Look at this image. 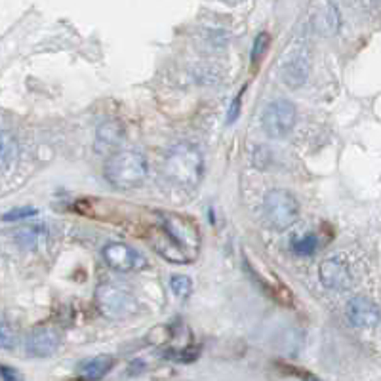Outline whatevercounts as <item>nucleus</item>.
<instances>
[{
    "label": "nucleus",
    "instance_id": "nucleus-9",
    "mask_svg": "<svg viewBox=\"0 0 381 381\" xmlns=\"http://www.w3.org/2000/svg\"><path fill=\"white\" fill-rule=\"evenodd\" d=\"M318 277L328 290H336V292H345L352 286L351 269L339 257H330L323 261V265L318 267Z\"/></svg>",
    "mask_w": 381,
    "mask_h": 381
},
{
    "label": "nucleus",
    "instance_id": "nucleus-15",
    "mask_svg": "<svg viewBox=\"0 0 381 381\" xmlns=\"http://www.w3.org/2000/svg\"><path fill=\"white\" fill-rule=\"evenodd\" d=\"M46 238H48V231H46L44 225L19 229V233L15 235V241L19 242L23 248H38L44 244Z\"/></svg>",
    "mask_w": 381,
    "mask_h": 381
},
{
    "label": "nucleus",
    "instance_id": "nucleus-8",
    "mask_svg": "<svg viewBox=\"0 0 381 381\" xmlns=\"http://www.w3.org/2000/svg\"><path fill=\"white\" fill-rule=\"evenodd\" d=\"M103 259L109 265L111 269L118 273L138 271L145 265V257L132 246H128L124 242H109L103 248Z\"/></svg>",
    "mask_w": 381,
    "mask_h": 381
},
{
    "label": "nucleus",
    "instance_id": "nucleus-12",
    "mask_svg": "<svg viewBox=\"0 0 381 381\" xmlns=\"http://www.w3.org/2000/svg\"><path fill=\"white\" fill-rule=\"evenodd\" d=\"M280 76L288 88H300L307 82L309 76V59L305 58V54L295 51L290 56V59H286L284 65L280 69Z\"/></svg>",
    "mask_w": 381,
    "mask_h": 381
},
{
    "label": "nucleus",
    "instance_id": "nucleus-22",
    "mask_svg": "<svg viewBox=\"0 0 381 381\" xmlns=\"http://www.w3.org/2000/svg\"><path fill=\"white\" fill-rule=\"evenodd\" d=\"M168 359L177 360V362H190L198 357V349L197 347H187V349H181V351H168L166 355Z\"/></svg>",
    "mask_w": 381,
    "mask_h": 381
},
{
    "label": "nucleus",
    "instance_id": "nucleus-18",
    "mask_svg": "<svg viewBox=\"0 0 381 381\" xmlns=\"http://www.w3.org/2000/svg\"><path fill=\"white\" fill-rule=\"evenodd\" d=\"M15 343H17V332L8 321L0 318V349L10 351V349H14Z\"/></svg>",
    "mask_w": 381,
    "mask_h": 381
},
{
    "label": "nucleus",
    "instance_id": "nucleus-16",
    "mask_svg": "<svg viewBox=\"0 0 381 381\" xmlns=\"http://www.w3.org/2000/svg\"><path fill=\"white\" fill-rule=\"evenodd\" d=\"M17 154V141L10 132H0V164H10Z\"/></svg>",
    "mask_w": 381,
    "mask_h": 381
},
{
    "label": "nucleus",
    "instance_id": "nucleus-2",
    "mask_svg": "<svg viewBox=\"0 0 381 381\" xmlns=\"http://www.w3.org/2000/svg\"><path fill=\"white\" fill-rule=\"evenodd\" d=\"M204 172V159L193 143H177L164 161V174L181 189H195Z\"/></svg>",
    "mask_w": 381,
    "mask_h": 381
},
{
    "label": "nucleus",
    "instance_id": "nucleus-14",
    "mask_svg": "<svg viewBox=\"0 0 381 381\" xmlns=\"http://www.w3.org/2000/svg\"><path fill=\"white\" fill-rule=\"evenodd\" d=\"M113 364H115V360L109 355H97L94 359L82 360L79 364V378L88 381L102 380L103 375L113 368Z\"/></svg>",
    "mask_w": 381,
    "mask_h": 381
},
{
    "label": "nucleus",
    "instance_id": "nucleus-23",
    "mask_svg": "<svg viewBox=\"0 0 381 381\" xmlns=\"http://www.w3.org/2000/svg\"><path fill=\"white\" fill-rule=\"evenodd\" d=\"M246 92V86L236 94V97L231 102V105H229V115H227V122L229 124H233L236 118H238V115H241V103H242V94Z\"/></svg>",
    "mask_w": 381,
    "mask_h": 381
},
{
    "label": "nucleus",
    "instance_id": "nucleus-24",
    "mask_svg": "<svg viewBox=\"0 0 381 381\" xmlns=\"http://www.w3.org/2000/svg\"><path fill=\"white\" fill-rule=\"evenodd\" d=\"M0 378H2V380L14 381V380H19V374H17L15 370H12L10 366H6V364H0Z\"/></svg>",
    "mask_w": 381,
    "mask_h": 381
},
{
    "label": "nucleus",
    "instance_id": "nucleus-19",
    "mask_svg": "<svg viewBox=\"0 0 381 381\" xmlns=\"http://www.w3.org/2000/svg\"><path fill=\"white\" fill-rule=\"evenodd\" d=\"M170 286H172V292L176 293L177 298H187L190 290H193V282L185 275H174L170 280Z\"/></svg>",
    "mask_w": 381,
    "mask_h": 381
},
{
    "label": "nucleus",
    "instance_id": "nucleus-11",
    "mask_svg": "<svg viewBox=\"0 0 381 381\" xmlns=\"http://www.w3.org/2000/svg\"><path fill=\"white\" fill-rule=\"evenodd\" d=\"M347 318L357 328H374L380 323V309L364 295H355L347 303Z\"/></svg>",
    "mask_w": 381,
    "mask_h": 381
},
{
    "label": "nucleus",
    "instance_id": "nucleus-5",
    "mask_svg": "<svg viewBox=\"0 0 381 381\" xmlns=\"http://www.w3.org/2000/svg\"><path fill=\"white\" fill-rule=\"evenodd\" d=\"M264 213L275 231H284L300 218V202L290 190L271 189L264 198Z\"/></svg>",
    "mask_w": 381,
    "mask_h": 381
},
{
    "label": "nucleus",
    "instance_id": "nucleus-4",
    "mask_svg": "<svg viewBox=\"0 0 381 381\" xmlns=\"http://www.w3.org/2000/svg\"><path fill=\"white\" fill-rule=\"evenodd\" d=\"M95 305L105 318L111 321H122L138 313L140 303L133 298L132 292L113 282L102 284L95 292Z\"/></svg>",
    "mask_w": 381,
    "mask_h": 381
},
{
    "label": "nucleus",
    "instance_id": "nucleus-20",
    "mask_svg": "<svg viewBox=\"0 0 381 381\" xmlns=\"http://www.w3.org/2000/svg\"><path fill=\"white\" fill-rule=\"evenodd\" d=\"M267 46H269V35H267V33L257 35L256 42H254V48H252V63H254V67L259 65V61L264 59L265 51H267Z\"/></svg>",
    "mask_w": 381,
    "mask_h": 381
},
{
    "label": "nucleus",
    "instance_id": "nucleus-1",
    "mask_svg": "<svg viewBox=\"0 0 381 381\" xmlns=\"http://www.w3.org/2000/svg\"><path fill=\"white\" fill-rule=\"evenodd\" d=\"M153 248L166 261L193 264L200 250V235L195 221L181 213H159L153 229Z\"/></svg>",
    "mask_w": 381,
    "mask_h": 381
},
{
    "label": "nucleus",
    "instance_id": "nucleus-21",
    "mask_svg": "<svg viewBox=\"0 0 381 381\" xmlns=\"http://www.w3.org/2000/svg\"><path fill=\"white\" fill-rule=\"evenodd\" d=\"M38 210L33 208V206H23V208H14L2 216V221H19V220H27V218H33L37 216Z\"/></svg>",
    "mask_w": 381,
    "mask_h": 381
},
{
    "label": "nucleus",
    "instance_id": "nucleus-10",
    "mask_svg": "<svg viewBox=\"0 0 381 381\" xmlns=\"http://www.w3.org/2000/svg\"><path fill=\"white\" fill-rule=\"evenodd\" d=\"M59 343H61L59 332L54 330V328H48V326H42V328H35L27 336L25 349H27L31 357L44 359V357H50V355L58 351Z\"/></svg>",
    "mask_w": 381,
    "mask_h": 381
},
{
    "label": "nucleus",
    "instance_id": "nucleus-13",
    "mask_svg": "<svg viewBox=\"0 0 381 381\" xmlns=\"http://www.w3.org/2000/svg\"><path fill=\"white\" fill-rule=\"evenodd\" d=\"M124 141V130L118 122H103L95 133L94 149L99 154L117 153Z\"/></svg>",
    "mask_w": 381,
    "mask_h": 381
},
{
    "label": "nucleus",
    "instance_id": "nucleus-17",
    "mask_svg": "<svg viewBox=\"0 0 381 381\" xmlns=\"http://www.w3.org/2000/svg\"><path fill=\"white\" fill-rule=\"evenodd\" d=\"M318 248V238L315 235H305L292 242V250L298 256H313Z\"/></svg>",
    "mask_w": 381,
    "mask_h": 381
},
{
    "label": "nucleus",
    "instance_id": "nucleus-3",
    "mask_svg": "<svg viewBox=\"0 0 381 381\" xmlns=\"http://www.w3.org/2000/svg\"><path fill=\"white\" fill-rule=\"evenodd\" d=\"M147 166L145 156L138 151H118L105 166V177L115 189H136L145 181Z\"/></svg>",
    "mask_w": 381,
    "mask_h": 381
},
{
    "label": "nucleus",
    "instance_id": "nucleus-6",
    "mask_svg": "<svg viewBox=\"0 0 381 381\" xmlns=\"http://www.w3.org/2000/svg\"><path fill=\"white\" fill-rule=\"evenodd\" d=\"M293 124H295V105L288 99L271 102L261 115V128L273 140L288 136L292 132Z\"/></svg>",
    "mask_w": 381,
    "mask_h": 381
},
{
    "label": "nucleus",
    "instance_id": "nucleus-7",
    "mask_svg": "<svg viewBox=\"0 0 381 381\" xmlns=\"http://www.w3.org/2000/svg\"><path fill=\"white\" fill-rule=\"evenodd\" d=\"M307 17L311 29L321 37H334L341 25L339 10L330 0H313L309 6Z\"/></svg>",
    "mask_w": 381,
    "mask_h": 381
}]
</instances>
